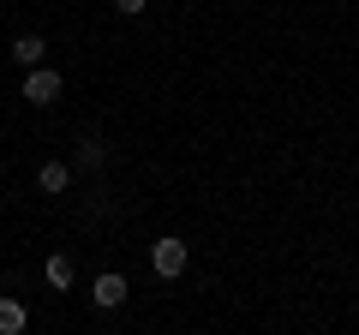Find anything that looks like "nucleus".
<instances>
[{
    "mask_svg": "<svg viewBox=\"0 0 359 335\" xmlns=\"http://www.w3.org/2000/svg\"><path fill=\"white\" fill-rule=\"evenodd\" d=\"M48 287H72V258H48Z\"/></svg>",
    "mask_w": 359,
    "mask_h": 335,
    "instance_id": "nucleus-7",
    "label": "nucleus"
},
{
    "mask_svg": "<svg viewBox=\"0 0 359 335\" xmlns=\"http://www.w3.org/2000/svg\"><path fill=\"white\" fill-rule=\"evenodd\" d=\"M42 54H48V42H42V36H18L13 42V60L18 66H42Z\"/></svg>",
    "mask_w": 359,
    "mask_h": 335,
    "instance_id": "nucleus-6",
    "label": "nucleus"
},
{
    "mask_svg": "<svg viewBox=\"0 0 359 335\" xmlns=\"http://www.w3.org/2000/svg\"><path fill=\"white\" fill-rule=\"evenodd\" d=\"M60 72H48V66H25V102H36V108H48V102H60Z\"/></svg>",
    "mask_w": 359,
    "mask_h": 335,
    "instance_id": "nucleus-1",
    "label": "nucleus"
},
{
    "mask_svg": "<svg viewBox=\"0 0 359 335\" xmlns=\"http://www.w3.org/2000/svg\"><path fill=\"white\" fill-rule=\"evenodd\" d=\"M126 294H132V287H126V275H120V270H102V275H96V282H90V299H96V306H102V311L126 306Z\"/></svg>",
    "mask_w": 359,
    "mask_h": 335,
    "instance_id": "nucleus-3",
    "label": "nucleus"
},
{
    "mask_svg": "<svg viewBox=\"0 0 359 335\" xmlns=\"http://www.w3.org/2000/svg\"><path fill=\"white\" fill-rule=\"evenodd\" d=\"M150 264H156V275H162V282H174V275L186 270V245L168 233V240H156V245H150Z\"/></svg>",
    "mask_w": 359,
    "mask_h": 335,
    "instance_id": "nucleus-2",
    "label": "nucleus"
},
{
    "mask_svg": "<svg viewBox=\"0 0 359 335\" xmlns=\"http://www.w3.org/2000/svg\"><path fill=\"white\" fill-rule=\"evenodd\" d=\"M66 180H72V168H66V162H42V168H36V186H42L48 198H60Z\"/></svg>",
    "mask_w": 359,
    "mask_h": 335,
    "instance_id": "nucleus-4",
    "label": "nucleus"
},
{
    "mask_svg": "<svg viewBox=\"0 0 359 335\" xmlns=\"http://www.w3.org/2000/svg\"><path fill=\"white\" fill-rule=\"evenodd\" d=\"M30 323V311H25V299H0V335H18Z\"/></svg>",
    "mask_w": 359,
    "mask_h": 335,
    "instance_id": "nucleus-5",
    "label": "nucleus"
},
{
    "mask_svg": "<svg viewBox=\"0 0 359 335\" xmlns=\"http://www.w3.org/2000/svg\"><path fill=\"white\" fill-rule=\"evenodd\" d=\"M96 162H102V150H96V138H90V144H78V168H96Z\"/></svg>",
    "mask_w": 359,
    "mask_h": 335,
    "instance_id": "nucleus-8",
    "label": "nucleus"
},
{
    "mask_svg": "<svg viewBox=\"0 0 359 335\" xmlns=\"http://www.w3.org/2000/svg\"><path fill=\"white\" fill-rule=\"evenodd\" d=\"M114 6H120L126 18H132V13H144V0H114Z\"/></svg>",
    "mask_w": 359,
    "mask_h": 335,
    "instance_id": "nucleus-9",
    "label": "nucleus"
}]
</instances>
